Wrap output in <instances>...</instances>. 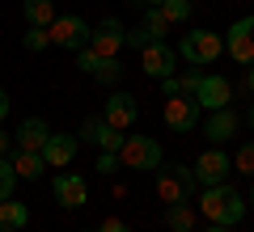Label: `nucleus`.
Listing matches in <instances>:
<instances>
[{
	"instance_id": "1",
	"label": "nucleus",
	"mask_w": 254,
	"mask_h": 232,
	"mask_svg": "<svg viewBox=\"0 0 254 232\" xmlns=\"http://www.w3.org/2000/svg\"><path fill=\"white\" fill-rule=\"evenodd\" d=\"M199 211H203V220H212V224H225V228H233V224H242L246 220V198L237 194L233 186H203V198H199Z\"/></svg>"
},
{
	"instance_id": "2",
	"label": "nucleus",
	"mask_w": 254,
	"mask_h": 232,
	"mask_svg": "<svg viewBox=\"0 0 254 232\" xmlns=\"http://www.w3.org/2000/svg\"><path fill=\"white\" fill-rule=\"evenodd\" d=\"M178 55L190 68H208V63H216L220 55H225V38H220L216 30H187L182 43H178Z\"/></svg>"
},
{
	"instance_id": "3",
	"label": "nucleus",
	"mask_w": 254,
	"mask_h": 232,
	"mask_svg": "<svg viewBox=\"0 0 254 232\" xmlns=\"http://www.w3.org/2000/svg\"><path fill=\"white\" fill-rule=\"evenodd\" d=\"M195 169H187V165H161V173H157V198H161L165 207L170 203H187L190 194H195Z\"/></svg>"
},
{
	"instance_id": "4",
	"label": "nucleus",
	"mask_w": 254,
	"mask_h": 232,
	"mask_svg": "<svg viewBox=\"0 0 254 232\" xmlns=\"http://www.w3.org/2000/svg\"><path fill=\"white\" fill-rule=\"evenodd\" d=\"M47 34H51V46H64V51H85V46H89L93 26H89L85 17H76V13H60V17L47 26Z\"/></svg>"
},
{
	"instance_id": "5",
	"label": "nucleus",
	"mask_w": 254,
	"mask_h": 232,
	"mask_svg": "<svg viewBox=\"0 0 254 232\" xmlns=\"http://www.w3.org/2000/svg\"><path fill=\"white\" fill-rule=\"evenodd\" d=\"M119 165L123 169H161V143L153 135H127L119 148Z\"/></svg>"
},
{
	"instance_id": "6",
	"label": "nucleus",
	"mask_w": 254,
	"mask_h": 232,
	"mask_svg": "<svg viewBox=\"0 0 254 232\" xmlns=\"http://www.w3.org/2000/svg\"><path fill=\"white\" fill-rule=\"evenodd\" d=\"M161 118H165V127L170 131H178V135H187V131H195L199 127V118H203V106L190 93H174V97H165V106H161Z\"/></svg>"
},
{
	"instance_id": "7",
	"label": "nucleus",
	"mask_w": 254,
	"mask_h": 232,
	"mask_svg": "<svg viewBox=\"0 0 254 232\" xmlns=\"http://www.w3.org/2000/svg\"><path fill=\"white\" fill-rule=\"evenodd\" d=\"M127 46V26L119 17H106V21H98L93 26V34H89V51L93 55H106V59H119V51Z\"/></svg>"
},
{
	"instance_id": "8",
	"label": "nucleus",
	"mask_w": 254,
	"mask_h": 232,
	"mask_svg": "<svg viewBox=\"0 0 254 232\" xmlns=\"http://www.w3.org/2000/svg\"><path fill=\"white\" fill-rule=\"evenodd\" d=\"M225 51H229V59L242 63V68H250V63H254V17H242V21L229 26Z\"/></svg>"
},
{
	"instance_id": "9",
	"label": "nucleus",
	"mask_w": 254,
	"mask_h": 232,
	"mask_svg": "<svg viewBox=\"0 0 254 232\" xmlns=\"http://www.w3.org/2000/svg\"><path fill=\"white\" fill-rule=\"evenodd\" d=\"M51 194H55V203H60L64 211H76V207L89 203V186H85L81 173H60V178L51 182Z\"/></svg>"
},
{
	"instance_id": "10",
	"label": "nucleus",
	"mask_w": 254,
	"mask_h": 232,
	"mask_svg": "<svg viewBox=\"0 0 254 232\" xmlns=\"http://www.w3.org/2000/svg\"><path fill=\"white\" fill-rule=\"evenodd\" d=\"M76 148H81V135H47V143H43V161H47V169H68L72 165V156H76Z\"/></svg>"
},
{
	"instance_id": "11",
	"label": "nucleus",
	"mask_w": 254,
	"mask_h": 232,
	"mask_svg": "<svg viewBox=\"0 0 254 232\" xmlns=\"http://www.w3.org/2000/svg\"><path fill=\"white\" fill-rule=\"evenodd\" d=\"M195 182H199V186H220V182H229V152L208 148L199 161H195Z\"/></svg>"
},
{
	"instance_id": "12",
	"label": "nucleus",
	"mask_w": 254,
	"mask_h": 232,
	"mask_svg": "<svg viewBox=\"0 0 254 232\" xmlns=\"http://www.w3.org/2000/svg\"><path fill=\"white\" fill-rule=\"evenodd\" d=\"M81 139L85 143H98L102 152H119L127 135L119 131V127H110L106 118H85V123H81Z\"/></svg>"
},
{
	"instance_id": "13",
	"label": "nucleus",
	"mask_w": 254,
	"mask_h": 232,
	"mask_svg": "<svg viewBox=\"0 0 254 232\" xmlns=\"http://www.w3.org/2000/svg\"><path fill=\"white\" fill-rule=\"evenodd\" d=\"M195 101H199L203 110H225V106H233V89H229V81L225 76H203L199 81V89H195Z\"/></svg>"
},
{
	"instance_id": "14",
	"label": "nucleus",
	"mask_w": 254,
	"mask_h": 232,
	"mask_svg": "<svg viewBox=\"0 0 254 232\" xmlns=\"http://www.w3.org/2000/svg\"><path fill=\"white\" fill-rule=\"evenodd\" d=\"M102 118H106L110 127H119V131H127V127L140 118V106H136V97H131V93H110Z\"/></svg>"
},
{
	"instance_id": "15",
	"label": "nucleus",
	"mask_w": 254,
	"mask_h": 232,
	"mask_svg": "<svg viewBox=\"0 0 254 232\" xmlns=\"http://www.w3.org/2000/svg\"><path fill=\"white\" fill-rule=\"evenodd\" d=\"M76 68L89 72L98 85H119V76H123V68H119V59H106V55H93L89 46L81 51V59H76Z\"/></svg>"
},
{
	"instance_id": "16",
	"label": "nucleus",
	"mask_w": 254,
	"mask_h": 232,
	"mask_svg": "<svg viewBox=\"0 0 254 232\" xmlns=\"http://www.w3.org/2000/svg\"><path fill=\"white\" fill-rule=\"evenodd\" d=\"M140 68H144V76H153V81H165V76H174V51L165 43H148L144 51H140Z\"/></svg>"
},
{
	"instance_id": "17",
	"label": "nucleus",
	"mask_w": 254,
	"mask_h": 232,
	"mask_svg": "<svg viewBox=\"0 0 254 232\" xmlns=\"http://www.w3.org/2000/svg\"><path fill=\"white\" fill-rule=\"evenodd\" d=\"M47 135H51V127H47V118H21V127L13 131V143H17L21 152H43Z\"/></svg>"
},
{
	"instance_id": "18",
	"label": "nucleus",
	"mask_w": 254,
	"mask_h": 232,
	"mask_svg": "<svg viewBox=\"0 0 254 232\" xmlns=\"http://www.w3.org/2000/svg\"><path fill=\"white\" fill-rule=\"evenodd\" d=\"M233 131H237V114H233V106L212 110V114H208V123H203V135H208L212 143H225Z\"/></svg>"
},
{
	"instance_id": "19",
	"label": "nucleus",
	"mask_w": 254,
	"mask_h": 232,
	"mask_svg": "<svg viewBox=\"0 0 254 232\" xmlns=\"http://www.w3.org/2000/svg\"><path fill=\"white\" fill-rule=\"evenodd\" d=\"M26 224H30V207L26 203H13V198L0 203V232H21Z\"/></svg>"
},
{
	"instance_id": "20",
	"label": "nucleus",
	"mask_w": 254,
	"mask_h": 232,
	"mask_svg": "<svg viewBox=\"0 0 254 232\" xmlns=\"http://www.w3.org/2000/svg\"><path fill=\"white\" fill-rule=\"evenodd\" d=\"M13 169H17V178L38 182V178H43V169H47V161H43V152H21V148H17V156H13Z\"/></svg>"
},
{
	"instance_id": "21",
	"label": "nucleus",
	"mask_w": 254,
	"mask_h": 232,
	"mask_svg": "<svg viewBox=\"0 0 254 232\" xmlns=\"http://www.w3.org/2000/svg\"><path fill=\"white\" fill-rule=\"evenodd\" d=\"M165 228L170 232H195V211H190V203H170L165 207Z\"/></svg>"
},
{
	"instance_id": "22",
	"label": "nucleus",
	"mask_w": 254,
	"mask_h": 232,
	"mask_svg": "<svg viewBox=\"0 0 254 232\" xmlns=\"http://www.w3.org/2000/svg\"><path fill=\"white\" fill-rule=\"evenodd\" d=\"M60 17V13H55V4L51 0H26V26H51V21Z\"/></svg>"
},
{
	"instance_id": "23",
	"label": "nucleus",
	"mask_w": 254,
	"mask_h": 232,
	"mask_svg": "<svg viewBox=\"0 0 254 232\" xmlns=\"http://www.w3.org/2000/svg\"><path fill=\"white\" fill-rule=\"evenodd\" d=\"M157 9H161V17L170 21V26H182V21L190 17V0H161Z\"/></svg>"
},
{
	"instance_id": "24",
	"label": "nucleus",
	"mask_w": 254,
	"mask_h": 232,
	"mask_svg": "<svg viewBox=\"0 0 254 232\" xmlns=\"http://www.w3.org/2000/svg\"><path fill=\"white\" fill-rule=\"evenodd\" d=\"M233 169H237V173H246V178H254V139H246L242 148H237V156H233Z\"/></svg>"
},
{
	"instance_id": "25",
	"label": "nucleus",
	"mask_w": 254,
	"mask_h": 232,
	"mask_svg": "<svg viewBox=\"0 0 254 232\" xmlns=\"http://www.w3.org/2000/svg\"><path fill=\"white\" fill-rule=\"evenodd\" d=\"M13 186H17V169H13V161H4V156H0V203H4V198H13Z\"/></svg>"
},
{
	"instance_id": "26",
	"label": "nucleus",
	"mask_w": 254,
	"mask_h": 232,
	"mask_svg": "<svg viewBox=\"0 0 254 232\" xmlns=\"http://www.w3.org/2000/svg\"><path fill=\"white\" fill-rule=\"evenodd\" d=\"M144 30H148L153 38H157V43H161V38H165V30H170V21L161 17V9H157V4H153V9L144 13Z\"/></svg>"
},
{
	"instance_id": "27",
	"label": "nucleus",
	"mask_w": 254,
	"mask_h": 232,
	"mask_svg": "<svg viewBox=\"0 0 254 232\" xmlns=\"http://www.w3.org/2000/svg\"><path fill=\"white\" fill-rule=\"evenodd\" d=\"M47 46H51V34L43 26H30L26 30V51H47Z\"/></svg>"
},
{
	"instance_id": "28",
	"label": "nucleus",
	"mask_w": 254,
	"mask_h": 232,
	"mask_svg": "<svg viewBox=\"0 0 254 232\" xmlns=\"http://www.w3.org/2000/svg\"><path fill=\"white\" fill-rule=\"evenodd\" d=\"M199 72H174V85H178V93H190L195 97V89H199Z\"/></svg>"
},
{
	"instance_id": "29",
	"label": "nucleus",
	"mask_w": 254,
	"mask_h": 232,
	"mask_svg": "<svg viewBox=\"0 0 254 232\" xmlns=\"http://www.w3.org/2000/svg\"><path fill=\"white\" fill-rule=\"evenodd\" d=\"M148 43H157V38L153 34H148V30L144 26H136V30H127V46H140V51H144V46Z\"/></svg>"
},
{
	"instance_id": "30",
	"label": "nucleus",
	"mask_w": 254,
	"mask_h": 232,
	"mask_svg": "<svg viewBox=\"0 0 254 232\" xmlns=\"http://www.w3.org/2000/svg\"><path fill=\"white\" fill-rule=\"evenodd\" d=\"M119 169V152H102L98 156V173H115Z\"/></svg>"
},
{
	"instance_id": "31",
	"label": "nucleus",
	"mask_w": 254,
	"mask_h": 232,
	"mask_svg": "<svg viewBox=\"0 0 254 232\" xmlns=\"http://www.w3.org/2000/svg\"><path fill=\"white\" fill-rule=\"evenodd\" d=\"M98 232H131V228H127V220L110 215V220H102V224H98Z\"/></svg>"
},
{
	"instance_id": "32",
	"label": "nucleus",
	"mask_w": 254,
	"mask_h": 232,
	"mask_svg": "<svg viewBox=\"0 0 254 232\" xmlns=\"http://www.w3.org/2000/svg\"><path fill=\"white\" fill-rule=\"evenodd\" d=\"M9 148H13V135L0 127V156H9Z\"/></svg>"
},
{
	"instance_id": "33",
	"label": "nucleus",
	"mask_w": 254,
	"mask_h": 232,
	"mask_svg": "<svg viewBox=\"0 0 254 232\" xmlns=\"http://www.w3.org/2000/svg\"><path fill=\"white\" fill-rule=\"evenodd\" d=\"M4 118H9V93L0 89V127H4Z\"/></svg>"
},
{
	"instance_id": "34",
	"label": "nucleus",
	"mask_w": 254,
	"mask_h": 232,
	"mask_svg": "<svg viewBox=\"0 0 254 232\" xmlns=\"http://www.w3.org/2000/svg\"><path fill=\"white\" fill-rule=\"evenodd\" d=\"M246 89H250V97H254V63L246 68Z\"/></svg>"
},
{
	"instance_id": "35",
	"label": "nucleus",
	"mask_w": 254,
	"mask_h": 232,
	"mask_svg": "<svg viewBox=\"0 0 254 232\" xmlns=\"http://www.w3.org/2000/svg\"><path fill=\"white\" fill-rule=\"evenodd\" d=\"M203 232H229V228H225V224H212V228H203Z\"/></svg>"
},
{
	"instance_id": "36",
	"label": "nucleus",
	"mask_w": 254,
	"mask_h": 232,
	"mask_svg": "<svg viewBox=\"0 0 254 232\" xmlns=\"http://www.w3.org/2000/svg\"><path fill=\"white\" fill-rule=\"evenodd\" d=\"M144 4H148V9H153V4H161V0H144Z\"/></svg>"
},
{
	"instance_id": "37",
	"label": "nucleus",
	"mask_w": 254,
	"mask_h": 232,
	"mask_svg": "<svg viewBox=\"0 0 254 232\" xmlns=\"http://www.w3.org/2000/svg\"><path fill=\"white\" fill-rule=\"evenodd\" d=\"M250 127H254V106H250Z\"/></svg>"
},
{
	"instance_id": "38",
	"label": "nucleus",
	"mask_w": 254,
	"mask_h": 232,
	"mask_svg": "<svg viewBox=\"0 0 254 232\" xmlns=\"http://www.w3.org/2000/svg\"><path fill=\"white\" fill-rule=\"evenodd\" d=\"M250 203H254V190H250Z\"/></svg>"
},
{
	"instance_id": "39",
	"label": "nucleus",
	"mask_w": 254,
	"mask_h": 232,
	"mask_svg": "<svg viewBox=\"0 0 254 232\" xmlns=\"http://www.w3.org/2000/svg\"><path fill=\"white\" fill-rule=\"evenodd\" d=\"M85 232H93V228H85Z\"/></svg>"
},
{
	"instance_id": "40",
	"label": "nucleus",
	"mask_w": 254,
	"mask_h": 232,
	"mask_svg": "<svg viewBox=\"0 0 254 232\" xmlns=\"http://www.w3.org/2000/svg\"><path fill=\"white\" fill-rule=\"evenodd\" d=\"M190 4H195V0H190Z\"/></svg>"
}]
</instances>
